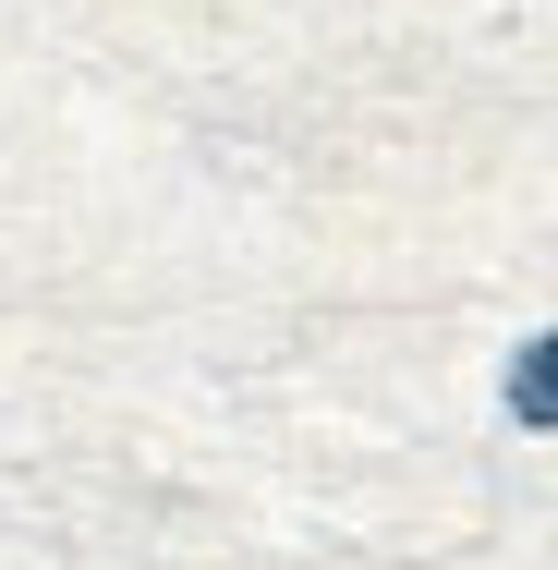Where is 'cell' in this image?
Returning a JSON list of instances; mask_svg holds the SVG:
<instances>
[{"instance_id":"1","label":"cell","mask_w":558,"mask_h":570,"mask_svg":"<svg viewBox=\"0 0 558 570\" xmlns=\"http://www.w3.org/2000/svg\"><path fill=\"white\" fill-rule=\"evenodd\" d=\"M510 413H522V425H558V328L510 364Z\"/></svg>"}]
</instances>
